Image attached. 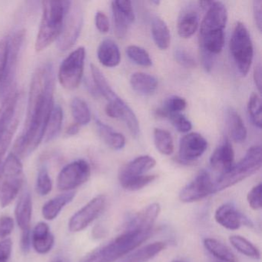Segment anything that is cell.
<instances>
[{
	"mask_svg": "<svg viewBox=\"0 0 262 262\" xmlns=\"http://www.w3.org/2000/svg\"><path fill=\"white\" fill-rule=\"evenodd\" d=\"M156 165V159L151 156H139L128 162L120 170L119 174V182L122 184L131 179L145 176V173L152 169Z\"/></svg>",
	"mask_w": 262,
	"mask_h": 262,
	"instance_id": "cell-20",
	"label": "cell"
},
{
	"mask_svg": "<svg viewBox=\"0 0 262 262\" xmlns=\"http://www.w3.org/2000/svg\"><path fill=\"white\" fill-rule=\"evenodd\" d=\"M95 23L96 28L100 33H107L110 31V21L103 12L99 11L96 13Z\"/></svg>",
	"mask_w": 262,
	"mask_h": 262,
	"instance_id": "cell-48",
	"label": "cell"
},
{
	"mask_svg": "<svg viewBox=\"0 0 262 262\" xmlns=\"http://www.w3.org/2000/svg\"><path fill=\"white\" fill-rule=\"evenodd\" d=\"M33 214V201L30 191L25 188L21 193L15 209L16 223L21 231H30Z\"/></svg>",
	"mask_w": 262,
	"mask_h": 262,
	"instance_id": "cell-23",
	"label": "cell"
},
{
	"mask_svg": "<svg viewBox=\"0 0 262 262\" xmlns=\"http://www.w3.org/2000/svg\"><path fill=\"white\" fill-rule=\"evenodd\" d=\"M106 201V197L104 194H99L76 211L69 222L70 231L76 233L85 229L103 212Z\"/></svg>",
	"mask_w": 262,
	"mask_h": 262,
	"instance_id": "cell-13",
	"label": "cell"
},
{
	"mask_svg": "<svg viewBox=\"0 0 262 262\" xmlns=\"http://www.w3.org/2000/svg\"><path fill=\"white\" fill-rule=\"evenodd\" d=\"M79 128H80V125H78V124L74 123L72 124L71 125L67 128V131H66V134L67 136H73L77 135L78 133H79Z\"/></svg>",
	"mask_w": 262,
	"mask_h": 262,
	"instance_id": "cell-52",
	"label": "cell"
},
{
	"mask_svg": "<svg viewBox=\"0 0 262 262\" xmlns=\"http://www.w3.org/2000/svg\"><path fill=\"white\" fill-rule=\"evenodd\" d=\"M161 212L159 203H152L138 212L128 222L126 230L129 231H152L153 225Z\"/></svg>",
	"mask_w": 262,
	"mask_h": 262,
	"instance_id": "cell-19",
	"label": "cell"
},
{
	"mask_svg": "<svg viewBox=\"0 0 262 262\" xmlns=\"http://www.w3.org/2000/svg\"><path fill=\"white\" fill-rule=\"evenodd\" d=\"M167 244L157 242L145 245L130 255L127 256L120 262H148L166 248Z\"/></svg>",
	"mask_w": 262,
	"mask_h": 262,
	"instance_id": "cell-30",
	"label": "cell"
},
{
	"mask_svg": "<svg viewBox=\"0 0 262 262\" xmlns=\"http://www.w3.org/2000/svg\"><path fill=\"white\" fill-rule=\"evenodd\" d=\"M91 72L98 91L108 101V105L105 107L107 116L113 119H122L131 134L134 137H137L140 128L139 120L134 112L115 93L103 73L93 64H91Z\"/></svg>",
	"mask_w": 262,
	"mask_h": 262,
	"instance_id": "cell-3",
	"label": "cell"
},
{
	"mask_svg": "<svg viewBox=\"0 0 262 262\" xmlns=\"http://www.w3.org/2000/svg\"><path fill=\"white\" fill-rule=\"evenodd\" d=\"M211 194H214V182L209 173L203 170L181 191L179 199L185 203H191L202 200Z\"/></svg>",
	"mask_w": 262,
	"mask_h": 262,
	"instance_id": "cell-14",
	"label": "cell"
},
{
	"mask_svg": "<svg viewBox=\"0 0 262 262\" xmlns=\"http://www.w3.org/2000/svg\"><path fill=\"white\" fill-rule=\"evenodd\" d=\"M153 136L155 145L159 152L165 156H170L174 152V142L168 131L162 128H155Z\"/></svg>",
	"mask_w": 262,
	"mask_h": 262,
	"instance_id": "cell-35",
	"label": "cell"
},
{
	"mask_svg": "<svg viewBox=\"0 0 262 262\" xmlns=\"http://www.w3.org/2000/svg\"><path fill=\"white\" fill-rule=\"evenodd\" d=\"M21 249L25 254L30 251L31 246V230L22 231L20 240Z\"/></svg>",
	"mask_w": 262,
	"mask_h": 262,
	"instance_id": "cell-50",
	"label": "cell"
},
{
	"mask_svg": "<svg viewBox=\"0 0 262 262\" xmlns=\"http://www.w3.org/2000/svg\"><path fill=\"white\" fill-rule=\"evenodd\" d=\"M115 34L119 39L126 36L135 21V14L131 1L117 0L112 2Z\"/></svg>",
	"mask_w": 262,
	"mask_h": 262,
	"instance_id": "cell-15",
	"label": "cell"
},
{
	"mask_svg": "<svg viewBox=\"0 0 262 262\" xmlns=\"http://www.w3.org/2000/svg\"><path fill=\"white\" fill-rule=\"evenodd\" d=\"M85 59V48L79 47L72 52L60 64L58 79L60 85L66 90H75L81 83L83 76Z\"/></svg>",
	"mask_w": 262,
	"mask_h": 262,
	"instance_id": "cell-10",
	"label": "cell"
},
{
	"mask_svg": "<svg viewBox=\"0 0 262 262\" xmlns=\"http://www.w3.org/2000/svg\"><path fill=\"white\" fill-rule=\"evenodd\" d=\"M126 54L130 59L137 65L149 67L152 65V61L149 54L145 49L138 46H129L127 47Z\"/></svg>",
	"mask_w": 262,
	"mask_h": 262,
	"instance_id": "cell-39",
	"label": "cell"
},
{
	"mask_svg": "<svg viewBox=\"0 0 262 262\" xmlns=\"http://www.w3.org/2000/svg\"><path fill=\"white\" fill-rule=\"evenodd\" d=\"M172 262H184V261H182V260H174V261H172Z\"/></svg>",
	"mask_w": 262,
	"mask_h": 262,
	"instance_id": "cell-54",
	"label": "cell"
},
{
	"mask_svg": "<svg viewBox=\"0 0 262 262\" xmlns=\"http://www.w3.org/2000/svg\"><path fill=\"white\" fill-rule=\"evenodd\" d=\"M247 108H248V116L252 123L257 128H261V102H260V97L256 93H252L250 96Z\"/></svg>",
	"mask_w": 262,
	"mask_h": 262,
	"instance_id": "cell-38",
	"label": "cell"
},
{
	"mask_svg": "<svg viewBox=\"0 0 262 262\" xmlns=\"http://www.w3.org/2000/svg\"><path fill=\"white\" fill-rule=\"evenodd\" d=\"M204 246L208 252L222 262H237L234 253L227 245L217 239L208 237L204 240Z\"/></svg>",
	"mask_w": 262,
	"mask_h": 262,
	"instance_id": "cell-31",
	"label": "cell"
},
{
	"mask_svg": "<svg viewBox=\"0 0 262 262\" xmlns=\"http://www.w3.org/2000/svg\"><path fill=\"white\" fill-rule=\"evenodd\" d=\"M21 110L20 94L14 87L4 98L0 108V168L17 130Z\"/></svg>",
	"mask_w": 262,
	"mask_h": 262,
	"instance_id": "cell-5",
	"label": "cell"
},
{
	"mask_svg": "<svg viewBox=\"0 0 262 262\" xmlns=\"http://www.w3.org/2000/svg\"><path fill=\"white\" fill-rule=\"evenodd\" d=\"M14 228V220L8 215L0 217V238L5 239L11 234Z\"/></svg>",
	"mask_w": 262,
	"mask_h": 262,
	"instance_id": "cell-45",
	"label": "cell"
},
{
	"mask_svg": "<svg viewBox=\"0 0 262 262\" xmlns=\"http://www.w3.org/2000/svg\"><path fill=\"white\" fill-rule=\"evenodd\" d=\"M227 20L228 13L225 6L222 3L212 1L202 21L199 34L224 31Z\"/></svg>",
	"mask_w": 262,
	"mask_h": 262,
	"instance_id": "cell-18",
	"label": "cell"
},
{
	"mask_svg": "<svg viewBox=\"0 0 262 262\" xmlns=\"http://www.w3.org/2000/svg\"><path fill=\"white\" fill-rule=\"evenodd\" d=\"M214 219L221 226L231 231L239 229L242 225L252 226L251 221L237 211L232 203H225L219 206L214 213Z\"/></svg>",
	"mask_w": 262,
	"mask_h": 262,
	"instance_id": "cell-17",
	"label": "cell"
},
{
	"mask_svg": "<svg viewBox=\"0 0 262 262\" xmlns=\"http://www.w3.org/2000/svg\"><path fill=\"white\" fill-rule=\"evenodd\" d=\"M130 84L136 93L142 96H151L158 88L156 78L144 73H133L130 78Z\"/></svg>",
	"mask_w": 262,
	"mask_h": 262,
	"instance_id": "cell-28",
	"label": "cell"
},
{
	"mask_svg": "<svg viewBox=\"0 0 262 262\" xmlns=\"http://www.w3.org/2000/svg\"><path fill=\"white\" fill-rule=\"evenodd\" d=\"M261 183L255 185L251 188V191L248 192L247 195V201L248 205L253 210H259L261 208Z\"/></svg>",
	"mask_w": 262,
	"mask_h": 262,
	"instance_id": "cell-43",
	"label": "cell"
},
{
	"mask_svg": "<svg viewBox=\"0 0 262 262\" xmlns=\"http://www.w3.org/2000/svg\"><path fill=\"white\" fill-rule=\"evenodd\" d=\"M24 166L20 158L10 153L0 168V207L9 206L24 187Z\"/></svg>",
	"mask_w": 262,
	"mask_h": 262,
	"instance_id": "cell-6",
	"label": "cell"
},
{
	"mask_svg": "<svg viewBox=\"0 0 262 262\" xmlns=\"http://www.w3.org/2000/svg\"><path fill=\"white\" fill-rule=\"evenodd\" d=\"M225 120L231 139L237 143L245 142L248 135L247 128L236 110L231 107L228 108L225 112Z\"/></svg>",
	"mask_w": 262,
	"mask_h": 262,
	"instance_id": "cell-26",
	"label": "cell"
},
{
	"mask_svg": "<svg viewBox=\"0 0 262 262\" xmlns=\"http://www.w3.org/2000/svg\"><path fill=\"white\" fill-rule=\"evenodd\" d=\"M96 124L99 136L108 146L114 150H121L125 147V139L123 135L114 131L99 119H96Z\"/></svg>",
	"mask_w": 262,
	"mask_h": 262,
	"instance_id": "cell-29",
	"label": "cell"
},
{
	"mask_svg": "<svg viewBox=\"0 0 262 262\" xmlns=\"http://www.w3.org/2000/svg\"><path fill=\"white\" fill-rule=\"evenodd\" d=\"M72 2L67 13L60 36L57 39L58 48L61 51L71 49L79 39L83 24V13L80 6Z\"/></svg>",
	"mask_w": 262,
	"mask_h": 262,
	"instance_id": "cell-12",
	"label": "cell"
},
{
	"mask_svg": "<svg viewBox=\"0 0 262 262\" xmlns=\"http://www.w3.org/2000/svg\"><path fill=\"white\" fill-rule=\"evenodd\" d=\"M219 262H222V261H219Z\"/></svg>",
	"mask_w": 262,
	"mask_h": 262,
	"instance_id": "cell-55",
	"label": "cell"
},
{
	"mask_svg": "<svg viewBox=\"0 0 262 262\" xmlns=\"http://www.w3.org/2000/svg\"><path fill=\"white\" fill-rule=\"evenodd\" d=\"M63 122V111L59 105H55L47 125L44 139L46 142H50L56 139L61 130Z\"/></svg>",
	"mask_w": 262,
	"mask_h": 262,
	"instance_id": "cell-33",
	"label": "cell"
},
{
	"mask_svg": "<svg viewBox=\"0 0 262 262\" xmlns=\"http://www.w3.org/2000/svg\"><path fill=\"white\" fill-rule=\"evenodd\" d=\"M8 38L0 40V84L4 79L7 63V53H8Z\"/></svg>",
	"mask_w": 262,
	"mask_h": 262,
	"instance_id": "cell-46",
	"label": "cell"
},
{
	"mask_svg": "<svg viewBox=\"0 0 262 262\" xmlns=\"http://www.w3.org/2000/svg\"><path fill=\"white\" fill-rule=\"evenodd\" d=\"M234 154L232 145L225 138L216 148L210 158V165L221 174L228 172L234 165Z\"/></svg>",
	"mask_w": 262,
	"mask_h": 262,
	"instance_id": "cell-21",
	"label": "cell"
},
{
	"mask_svg": "<svg viewBox=\"0 0 262 262\" xmlns=\"http://www.w3.org/2000/svg\"><path fill=\"white\" fill-rule=\"evenodd\" d=\"M26 38V31L19 30L13 36L8 38V53L4 79L0 84V97L5 98L7 95L16 86V73H17L19 58Z\"/></svg>",
	"mask_w": 262,
	"mask_h": 262,
	"instance_id": "cell-9",
	"label": "cell"
},
{
	"mask_svg": "<svg viewBox=\"0 0 262 262\" xmlns=\"http://www.w3.org/2000/svg\"><path fill=\"white\" fill-rule=\"evenodd\" d=\"M174 58L178 63L185 68L192 69L196 67L195 59L185 50L177 49L174 51Z\"/></svg>",
	"mask_w": 262,
	"mask_h": 262,
	"instance_id": "cell-44",
	"label": "cell"
},
{
	"mask_svg": "<svg viewBox=\"0 0 262 262\" xmlns=\"http://www.w3.org/2000/svg\"><path fill=\"white\" fill-rule=\"evenodd\" d=\"M36 191L41 196H46L53 189V181L47 167H42L39 170L36 179Z\"/></svg>",
	"mask_w": 262,
	"mask_h": 262,
	"instance_id": "cell-40",
	"label": "cell"
},
{
	"mask_svg": "<svg viewBox=\"0 0 262 262\" xmlns=\"http://www.w3.org/2000/svg\"><path fill=\"white\" fill-rule=\"evenodd\" d=\"M13 250V242L10 238L0 241V262H8Z\"/></svg>",
	"mask_w": 262,
	"mask_h": 262,
	"instance_id": "cell-47",
	"label": "cell"
},
{
	"mask_svg": "<svg viewBox=\"0 0 262 262\" xmlns=\"http://www.w3.org/2000/svg\"><path fill=\"white\" fill-rule=\"evenodd\" d=\"M157 177L156 174H145V176L127 181V182L121 184V185L122 188L128 190V191H138L154 182Z\"/></svg>",
	"mask_w": 262,
	"mask_h": 262,
	"instance_id": "cell-41",
	"label": "cell"
},
{
	"mask_svg": "<svg viewBox=\"0 0 262 262\" xmlns=\"http://www.w3.org/2000/svg\"><path fill=\"white\" fill-rule=\"evenodd\" d=\"M76 196V192L68 191L63 194H59L53 199H50L44 204L42 208V214L46 220L53 221L60 214L66 205L73 202Z\"/></svg>",
	"mask_w": 262,
	"mask_h": 262,
	"instance_id": "cell-25",
	"label": "cell"
},
{
	"mask_svg": "<svg viewBox=\"0 0 262 262\" xmlns=\"http://www.w3.org/2000/svg\"><path fill=\"white\" fill-rule=\"evenodd\" d=\"M151 35L156 45L160 50H165L169 47L171 35L168 26L161 18L156 17L151 22Z\"/></svg>",
	"mask_w": 262,
	"mask_h": 262,
	"instance_id": "cell-32",
	"label": "cell"
},
{
	"mask_svg": "<svg viewBox=\"0 0 262 262\" xmlns=\"http://www.w3.org/2000/svg\"><path fill=\"white\" fill-rule=\"evenodd\" d=\"M70 1H43L40 26L35 43L36 52L43 51L60 36Z\"/></svg>",
	"mask_w": 262,
	"mask_h": 262,
	"instance_id": "cell-2",
	"label": "cell"
},
{
	"mask_svg": "<svg viewBox=\"0 0 262 262\" xmlns=\"http://www.w3.org/2000/svg\"><path fill=\"white\" fill-rule=\"evenodd\" d=\"M55 73L53 65L40 66L32 78L24 133L16 142L19 158L27 157L38 148L44 139L47 125L54 107Z\"/></svg>",
	"mask_w": 262,
	"mask_h": 262,
	"instance_id": "cell-1",
	"label": "cell"
},
{
	"mask_svg": "<svg viewBox=\"0 0 262 262\" xmlns=\"http://www.w3.org/2000/svg\"><path fill=\"white\" fill-rule=\"evenodd\" d=\"M254 80L259 93H260L261 92V67L260 65L257 66L254 69Z\"/></svg>",
	"mask_w": 262,
	"mask_h": 262,
	"instance_id": "cell-51",
	"label": "cell"
},
{
	"mask_svg": "<svg viewBox=\"0 0 262 262\" xmlns=\"http://www.w3.org/2000/svg\"><path fill=\"white\" fill-rule=\"evenodd\" d=\"M199 15L195 10L187 9L181 13L178 22V33L183 39H188L195 33L199 29Z\"/></svg>",
	"mask_w": 262,
	"mask_h": 262,
	"instance_id": "cell-27",
	"label": "cell"
},
{
	"mask_svg": "<svg viewBox=\"0 0 262 262\" xmlns=\"http://www.w3.org/2000/svg\"><path fill=\"white\" fill-rule=\"evenodd\" d=\"M53 262H67V261H65V260H62V259L58 258V259H56V260H54V261H53Z\"/></svg>",
	"mask_w": 262,
	"mask_h": 262,
	"instance_id": "cell-53",
	"label": "cell"
},
{
	"mask_svg": "<svg viewBox=\"0 0 262 262\" xmlns=\"http://www.w3.org/2000/svg\"><path fill=\"white\" fill-rule=\"evenodd\" d=\"M91 176V166L85 159H78L66 165L57 178L59 191H73L85 184Z\"/></svg>",
	"mask_w": 262,
	"mask_h": 262,
	"instance_id": "cell-11",
	"label": "cell"
},
{
	"mask_svg": "<svg viewBox=\"0 0 262 262\" xmlns=\"http://www.w3.org/2000/svg\"><path fill=\"white\" fill-rule=\"evenodd\" d=\"M152 231H129L125 232L108 243L93 250L82 257L79 262H114L130 251L140 246L149 238Z\"/></svg>",
	"mask_w": 262,
	"mask_h": 262,
	"instance_id": "cell-4",
	"label": "cell"
},
{
	"mask_svg": "<svg viewBox=\"0 0 262 262\" xmlns=\"http://www.w3.org/2000/svg\"><path fill=\"white\" fill-rule=\"evenodd\" d=\"M253 14L256 26L259 31L261 32L262 29V1L255 0L253 2Z\"/></svg>",
	"mask_w": 262,
	"mask_h": 262,
	"instance_id": "cell-49",
	"label": "cell"
},
{
	"mask_svg": "<svg viewBox=\"0 0 262 262\" xmlns=\"http://www.w3.org/2000/svg\"><path fill=\"white\" fill-rule=\"evenodd\" d=\"M171 121L174 128L182 133H188L192 128L191 122L181 113H171L167 117Z\"/></svg>",
	"mask_w": 262,
	"mask_h": 262,
	"instance_id": "cell-42",
	"label": "cell"
},
{
	"mask_svg": "<svg viewBox=\"0 0 262 262\" xmlns=\"http://www.w3.org/2000/svg\"><path fill=\"white\" fill-rule=\"evenodd\" d=\"M187 102L184 98L177 96H171L165 101L164 107L156 110V116L167 119L168 115L171 113H180L185 110Z\"/></svg>",
	"mask_w": 262,
	"mask_h": 262,
	"instance_id": "cell-37",
	"label": "cell"
},
{
	"mask_svg": "<svg viewBox=\"0 0 262 262\" xmlns=\"http://www.w3.org/2000/svg\"><path fill=\"white\" fill-rule=\"evenodd\" d=\"M98 59L104 67L113 68L119 65L121 53L117 44L110 39H104L97 50Z\"/></svg>",
	"mask_w": 262,
	"mask_h": 262,
	"instance_id": "cell-24",
	"label": "cell"
},
{
	"mask_svg": "<svg viewBox=\"0 0 262 262\" xmlns=\"http://www.w3.org/2000/svg\"><path fill=\"white\" fill-rule=\"evenodd\" d=\"M229 47L239 73L242 76H246L252 63L254 49L248 30L242 23L236 24L230 39Z\"/></svg>",
	"mask_w": 262,
	"mask_h": 262,
	"instance_id": "cell-8",
	"label": "cell"
},
{
	"mask_svg": "<svg viewBox=\"0 0 262 262\" xmlns=\"http://www.w3.org/2000/svg\"><path fill=\"white\" fill-rule=\"evenodd\" d=\"M72 115L76 123L80 125H86L91 121V112L88 104L80 98L76 97L71 102Z\"/></svg>",
	"mask_w": 262,
	"mask_h": 262,
	"instance_id": "cell-34",
	"label": "cell"
},
{
	"mask_svg": "<svg viewBox=\"0 0 262 262\" xmlns=\"http://www.w3.org/2000/svg\"><path fill=\"white\" fill-rule=\"evenodd\" d=\"M207 148L208 142L202 135L197 133H188L181 139L179 159L184 162H194L205 153Z\"/></svg>",
	"mask_w": 262,
	"mask_h": 262,
	"instance_id": "cell-16",
	"label": "cell"
},
{
	"mask_svg": "<svg viewBox=\"0 0 262 262\" xmlns=\"http://www.w3.org/2000/svg\"><path fill=\"white\" fill-rule=\"evenodd\" d=\"M261 167V147L260 145L251 147L245 157L234 165L225 174H221L214 182V193L226 189L245 180L260 170Z\"/></svg>",
	"mask_w": 262,
	"mask_h": 262,
	"instance_id": "cell-7",
	"label": "cell"
},
{
	"mask_svg": "<svg viewBox=\"0 0 262 262\" xmlns=\"http://www.w3.org/2000/svg\"><path fill=\"white\" fill-rule=\"evenodd\" d=\"M54 244V235L48 224L43 222L36 224L31 231V245L35 251L39 254H48L53 249Z\"/></svg>",
	"mask_w": 262,
	"mask_h": 262,
	"instance_id": "cell-22",
	"label": "cell"
},
{
	"mask_svg": "<svg viewBox=\"0 0 262 262\" xmlns=\"http://www.w3.org/2000/svg\"><path fill=\"white\" fill-rule=\"evenodd\" d=\"M229 242L241 254L255 260L260 258L259 250L245 237L240 235H232L229 237Z\"/></svg>",
	"mask_w": 262,
	"mask_h": 262,
	"instance_id": "cell-36",
	"label": "cell"
}]
</instances>
